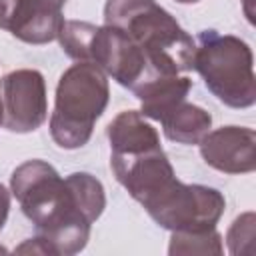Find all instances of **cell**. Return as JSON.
<instances>
[{
  "mask_svg": "<svg viewBox=\"0 0 256 256\" xmlns=\"http://www.w3.org/2000/svg\"><path fill=\"white\" fill-rule=\"evenodd\" d=\"M10 194L36 226L50 256H72L86 248L92 222L78 208L58 170L44 160H26L10 176Z\"/></svg>",
  "mask_w": 256,
  "mask_h": 256,
  "instance_id": "6da1fadb",
  "label": "cell"
},
{
  "mask_svg": "<svg viewBox=\"0 0 256 256\" xmlns=\"http://www.w3.org/2000/svg\"><path fill=\"white\" fill-rule=\"evenodd\" d=\"M104 24L124 30L160 74L192 70V36L156 0H106Z\"/></svg>",
  "mask_w": 256,
  "mask_h": 256,
  "instance_id": "7a4b0ae2",
  "label": "cell"
},
{
  "mask_svg": "<svg viewBox=\"0 0 256 256\" xmlns=\"http://www.w3.org/2000/svg\"><path fill=\"white\" fill-rule=\"evenodd\" d=\"M58 40L66 56L76 62H90L98 66L106 76L130 92L160 74L150 66L142 48L116 26L64 20Z\"/></svg>",
  "mask_w": 256,
  "mask_h": 256,
  "instance_id": "3957f363",
  "label": "cell"
},
{
  "mask_svg": "<svg viewBox=\"0 0 256 256\" xmlns=\"http://www.w3.org/2000/svg\"><path fill=\"white\" fill-rule=\"evenodd\" d=\"M108 100V78L98 66L76 62L66 68L58 80L54 110L50 114V136L56 146L76 150L88 144Z\"/></svg>",
  "mask_w": 256,
  "mask_h": 256,
  "instance_id": "277c9868",
  "label": "cell"
},
{
  "mask_svg": "<svg viewBox=\"0 0 256 256\" xmlns=\"http://www.w3.org/2000/svg\"><path fill=\"white\" fill-rule=\"evenodd\" d=\"M192 68L222 104L238 110L254 106V56L252 48L242 38L216 30H202L198 34Z\"/></svg>",
  "mask_w": 256,
  "mask_h": 256,
  "instance_id": "5b68a950",
  "label": "cell"
},
{
  "mask_svg": "<svg viewBox=\"0 0 256 256\" xmlns=\"http://www.w3.org/2000/svg\"><path fill=\"white\" fill-rule=\"evenodd\" d=\"M226 208L224 194L204 184L172 180L162 192L144 204L148 216L170 232H200L216 228Z\"/></svg>",
  "mask_w": 256,
  "mask_h": 256,
  "instance_id": "8992f818",
  "label": "cell"
},
{
  "mask_svg": "<svg viewBox=\"0 0 256 256\" xmlns=\"http://www.w3.org/2000/svg\"><path fill=\"white\" fill-rule=\"evenodd\" d=\"M4 126L16 134L38 130L48 118L46 80L34 68H18L2 78Z\"/></svg>",
  "mask_w": 256,
  "mask_h": 256,
  "instance_id": "52a82bcc",
  "label": "cell"
},
{
  "mask_svg": "<svg viewBox=\"0 0 256 256\" xmlns=\"http://www.w3.org/2000/svg\"><path fill=\"white\" fill-rule=\"evenodd\" d=\"M202 160L224 174H250L256 168V132L246 126L210 130L200 142Z\"/></svg>",
  "mask_w": 256,
  "mask_h": 256,
  "instance_id": "ba28073f",
  "label": "cell"
},
{
  "mask_svg": "<svg viewBox=\"0 0 256 256\" xmlns=\"http://www.w3.org/2000/svg\"><path fill=\"white\" fill-rule=\"evenodd\" d=\"M64 24L62 10L36 0H0V28L26 44H48Z\"/></svg>",
  "mask_w": 256,
  "mask_h": 256,
  "instance_id": "9c48e42d",
  "label": "cell"
},
{
  "mask_svg": "<svg viewBox=\"0 0 256 256\" xmlns=\"http://www.w3.org/2000/svg\"><path fill=\"white\" fill-rule=\"evenodd\" d=\"M106 136L110 142L112 158L138 156L162 148L156 128L146 122L138 110H124L116 114L114 120L106 126Z\"/></svg>",
  "mask_w": 256,
  "mask_h": 256,
  "instance_id": "30bf717a",
  "label": "cell"
},
{
  "mask_svg": "<svg viewBox=\"0 0 256 256\" xmlns=\"http://www.w3.org/2000/svg\"><path fill=\"white\" fill-rule=\"evenodd\" d=\"M192 80L178 74H158L138 86L132 94L140 100V114L144 118L160 120L172 106L186 100Z\"/></svg>",
  "mask_w": 256,
  "mask_h": 256,
  "instance_id": "8fae6325",
  "label": "cell"
},
{
  "mask_svg": "<svg viewBox=\"0 0 256 256\" xmlns=\"http://www.w3.org/2000/svg\"><path fill=\"white\" fill-rule=\"evenodd\" d=\"M164 136L178 144H198L212 128V116L204 108L186 100L172 106L160 120Z\"/></svg>",
  "mask_w": 256,
  "mask_h": 256,
  "instance_id": "7c38bea8",
  "label": "cell"
},
{
  "mask_svg": "<svg viewBox=\"0 0 256 256\" xmlns=\"http://www.w3.org/2000/svg\"><path fill=\"white\" fill-rule=\"evenodd\" d=\"M66 182L82 214L90 222H96L106 208V194L102 182L88 172H74L66 176Z\"/></svg>",
  "mask_w": 256,
  "mask_h": 256,
  "instance_id": "4fadbf2b",
  "label": "cell"
},
{
  "mask_svg": "<svg viewBox=\"0 0 256 256\" xmlns=\"http://www.w3.org/2000/svg\"><path fill=\"white\" fill-rule=\"evenodd\" d=\"M224 252L222 236L216 228L212 230H200V232H172L168 254H214L220 256Z\"/></svg>",
  "mask_w": 256,
  "mask_h": 256,
  "instance_id": "5bb4252c",
  "label": "cell"
},
{
  "mask_svg": "<svg viewBox=\"0 0 256 256\" xmlns=\"http://www.w3.org/2000/svg\"><path fill=\"white\" fill-rule=\"evenodd\" d=\"M254 212H244L240 214L232 226L228 228L226 234V244H228V252L234 256H244V254H252V244H254Z\"/></svg>",
  "mask_w": 256,
  "mask_h": 256,
  "instance_id": "9a60e30c",
  "label": "cell"
},
{
  "mask_svg": "<svg viewBox=\"0 0 256 256\" xmlns=\"http://www.w3.org/2000/svg\"><path fill=\"white\" fill-rule=\"evenodd\" d=\"M10 212V190L0 182V230L4 228Z\"/></svg>",
  "mask_w": 256,
  "mask_h": 256,
  "instance_id": "2e32d148",
  "label": "cell"
},
{
  "mask_svg": "<svg viewBox=\"0 0 256 256\" xmlns=\"http://www.w3.org/2000/svg\"><path fill=\"white\" fill-rule=\"evenodd\" d=\"M36 2H40V4H44V6H50V8H54V10H62L64 4H66V0H36Z\"/></svg>",
  "mask_w": 256,
  "mask_h": 256,
  "instance_id": "e0dca14e",
  "label": "cell"
},
{
  "mask_svg": "<svg viewBox=\"0 0 256 256\" xmlns=\"http://www.w3.org/2000/svg\"><path fill=\"white\" fill-rule=\"evenodd\" d=\"M174 2H178V4H196L200 0H174Z\"/></svg>",
  "mask_w": 256,
  "mask_h": 256,
  "instance_id": "ac0fdd59",
  "label": "cell"
},
{
  "mask_svg": "<svg viewBox=\"0 0 256 256\" xmlns=\"http://www.w3.org/2000/svg\"><path fill=\"white\" fill-rule=\"evenodd\" d=\"M4 122V108H2V96H0V126Z\"/></svg>",
  "mask_w": 256,
  "mask_h": 256,
  "instance_id": "d6986e66",
  "label": "cell"
},
{
  "mask_svg": "<svg viewBox=\"0 0 256 256\" xmlns=\"http://www.w3.org/2000/svg\"><path fill=\"white\" fill-rule=\"evenodd\" d=\"M0 252H6V250H4V248H2V246H0Z\"/></svg>",
  "mask_w": 256,
  "mask_h": 256,
  "instance_id": "ffe728a7",
  "label": "cell"
}]
</instances>
